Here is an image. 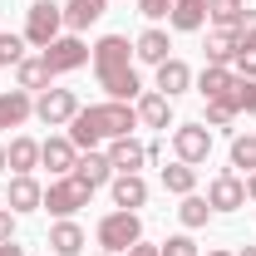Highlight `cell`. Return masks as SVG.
I'll return each instance as SVG.
<instances>
[{
  "mask_svg": "<svg viewBox=\"0 0 256 256\" xmlns=\"http://www.w3.org/2000/svg\"><path fill=\"white\" fill-rule=\"evenodd\" d=\"M133 128H138V108H133V104H118V98H104V104H89V108L74 114L69 143H74L79 153H89V148H98V143L128 138Z\"/></svg>",
  "mask_w": 256,
  "mask_h": 256,
  "instance_id": "1",
  "label": "cell"
},
{
  "mask_svg": "<svg viewBox=\"0 0 256 256\" xmlns=\"http://www.w3.org/2000/svg\"><path fill=\"white\" fill-rule=\"evenodd\" d=\"M94 242H98V252L124 256L128 246H138V242H143V217H138V212H124V207H114L108 217H98Z\"/></svg>",
  "mask_w": 256,
  "mask_h": 256,
  "instance_id": "2",
  "label": "cell"
},
{
  "mask_svg": "<svg viewBox=\"0 0 256 256\" xmlns=\"http://www.w3.org/2000/svg\"><path fill=\"white\" fill-rule=\"evenodd\" d=\"M60 34H64V5H54V0H34L30 10H25V44L44 50V44L60 40Z\"/></svg>",
  "mask_w": 256,
  "mask_h": 256,
  "instance_id": "3",
  "label": "cell"
},
{
  "mask_svg": "<svg viewBox=\"0 0 256 256\" xmlns=\"http://www.w3.org/2000/svg\"><path fill=\"white\" fill-rule=\"evenodd\" d=\"M89 197H94V188H84V182L69 172V178H54V182L44 188V212H50V217H74L79 207H89Z\"/></svg>",
  "mask_w": 256,
  "mask_h": 256,
  "instance_id": "4",
  "label": "cell"
},
{
  "mask_svg": "<svg viewBox=\"0 0 256 256\" xmlns=\"http://www.w3.org/2000/svg\"><path fill=\"white\" fill-rule=\"evenodd\" d=\"M79 108H84V104H79L74 89H44V94H34V118L44 128H69Z\"/></svg>",
  "mask_w": 256,
  "mask_h": 256,
  "instance_id": "5",
  "label": "cell"
},
{
  "mask_svg": "<svg viewBox=\"0 0 256 256\" xmlns=\"http://www.w3.org/2000/svg\"><path fill=\"white\" fill-rule=\"evenodd\" d=\"M89 60H94L98 79H104V74H118V69L133 64V40H128V34H98L94 50H89Z\"/></svg>",
  "mask_w": 256,
  "mask_h": 256,
  "instance_id": "6",
  "label": "cell"
},
{
  "mask_svg": "<svg viewBox=\"0 0 256 256\" xmlns=\"http://www.w3.org/2000/svg\"><path fill=\"white\" fill-rule=\"evenodd\" d=\"M40 54H44V64H50L54 74H74V69H84V64H89V44H84L79 34H69V30H64L60 40H50Z\"/></svg>",
  "mask_w": 256,
  "mask_h": 256,
  "instance_id": "7",
  "label": "cell"
},
{
  "mask_svg": "<svg viewBox=\"0 0 256 256\" xmlns=\"http://www.w3.org/2000/svg\"><path fill=\"white\" fill-rule=\"evenodd\" d=\"M172 153H178V162H207L212 158V128L207 124H178L172 128Z\"/></svg>",
  "mask_w": 256,
  "mask_h": 256,
  "instance_id": "8",
  "label": "cell"
},
{
  "mask_svg": "<svg viewBox=\"0 0 256 256\" xmlns=\"http://www.w3.org/2000/svg\"><path fill=\"white\" fill-rule=\"evenodd\" d=\"M207 207H212V212H236V207H246V178L217 172V178L207 182Z\"/></svg>",
  "mask_w": 256,
  "mask_h": 256,
  "instance_id": "9",
  "label": "cell"
},
{
  "mask_svg": "<svg viewBox=\"0 0 256 256\" xmlns=\"http://www.w3.org/2000/svg\"><path fill=\"white\" fill-rule=\"evenodd\" d=\"M74 162H79V148L69 143V133H54L40 143V168H50V178H69Z\"/></svg>",
  "mask_w": 256,
  "mask_h": 256,
  "instance_id": "10",
  "label": "cell"
},
{
  "mask_svg": "<svg viewBox=\"0 0 256 256\" xmlns=\"http://www.w3.org/2000/svg\"><path fill=\"white\" fill-rule=\"evenodd\" d=\"M5 207H10L15 217L44 207V188L34 182V172H15V178H10V188H5Z\"/></svg>",
  "mask_w": 256,
  "mask_h": 256,
  "instance_id": "11",
  "label": "cell"
},
{
  "mask_svg": "<svg viewBox=\"0 0 256 256\" xmlns=\"http://www.w3.org/2000/svg\"><path fill=\"white\" fill-rule=\"evenodd\" d=\"M84 252H89V236L74 217H60L50 226V256H84Z\"/></svg>",
  "mask_w": 256,
  "mask_h": 256,
  "instance_id": "12",
  "label": "cell"
},
{
  "mask_svg": "<svg viewBox=\"0 0 256 256\" xmlns=\"http://www.w3.org/2000/svg\"><path fill=\"white\" fill-rule=\"evenodd\" d=\"M192 84H197L202 98H236V84H242V79H236V69H226V64H207Z\"/></svg>",
  "mask_w": 256,
  "mask_h": 256,
  "instance_id": "13",
  "label": "cell"
},
{
  "mask_svg": "<svg viewBox=\"0 0 256 256\" xmlns=\"http://www.w3.org/2000/svg\"><path fill=\"white\" fill-rule=\"evenodd\" d=\"M114 207H124V212H138V207H148V182H143V172H114Z\"/></svg>",
  "mask_w": 256,
  "mask_h": 256,
  "instance_id": "14",
  "label": "cell"
},
{
  "mask_svg": "<svg viewBox=\"0 0 256 256\" xmlns=\"http://www.w3.org/2000/svg\"><path fill=\"white\" fill-rule=\"evenodd\" d=\"M74 178L84 182V188H108L114 182V162H108V153H98V148H89V153H79V162H74Z\"/></svg>",
  "mask_w": 256,
  "mask_h": 256,
  "instance_id": "15",
  "label": "cell"
},
{
  "mask_svg": "<svg viewBox=\"0 0 256 256\" xmlns=\"http://www.w3.org/2000/svg\"><path fill=\"white\" fill-rule=\"evenodd\" d=\"M34 118V94L25 89H0V128H25Z\"/></svg>",
  "mask_w": 256,
  "mask_h": 256,
  "instance_id": "16",
  "label": "cell"
},
{
  "mask_svg": "<svg viewBox=\"0 0 256 256\" xmlns=\"http://www.w3.org/2000/svg\"><path fill=\"white\" fill-rule=\"evenodd\" d=\"M133 108H138V124L143 128H168L172 124V98L158 94V89H143V94L133 98Z\"/></svg>",
  "mask_w": 256,
  "mask_h": 256,
  "instance_id": "17",
  "label": "cell"
},
{
  "mask_svg": "<svg viewBox=\"0 0 256 256\" xmlns=\"http://www.w3.org/2000/svg\"><path fill=\"white\" fill-rule=\"evenodd\" d=\"M104 10H108V0H64V30L84 34L89 25L104 20Z\"/></svg>",
  "mask_w": 256,
  "mask_h": 256,
  "instance_id": "18",
  "label": "cell"
},
{
  "mask_svg": "<svg viewBox=\"0 0 256 256\" xmlns=\"http://www.w3.org/2000/svg\"><path fill=\"white\" fill-rule=\"evenodd\" d=\"M108 162H114V172H138L148 162V143H138L133 133L128 138H114L108 143Z\"/></svg>",
  "mask_w": 256,
  "mask_h": 256,
  "instance_id": "19",
  "label": "cell"
},
{
  "mask_svg": "<svg viewBox=\"0 0 256 256\" xmlns=\"http://www.w3.org/2000/svg\"><path fill=\"white\" fill-rule=\"evenodd\" d=\"M168 25H172L178 34H197L202 25H207V0H172Z\"/></svg>",
  "mask_w": 256,
  "mask_h": 256,
  "instance_id": "20",
  "label": "cell"
},
{
  "mask_svg": "<svg viewBox=\"0 0 256 256\" xmlns=\"http://www.w3.org/2000/svg\"><path fill=\"white\" fill-rule=\"evenodd\" d=\"M168 50H172V40H168V30H158V25H153V30H143L138 40H133V60L153 64V69H158L162 60H172Z\"/></svg>",
  "mask_w": 256,
  "mask_h": 256,
  "instance_id": "21",
  "label": "cell"
},
{
  "mask_svg": "<svg viewBox=\"0 0 256 256\" xmlns=\"http://www.w3.org/2000/svg\"><path fill=\"white\" fill-rule=\"evenodd\" d=\"M50 79H54V69L44 64V54H34V60H20V64H15V84H20L25 94H44V89H50Z\"/></svg>",
  "mask_w": 256,
  "mask_h": 256,
  "instance_id": "22",
  "label": "cell"
},
{
  "mask_svg": "<svg viewBox=\"0 0 256 256\" xmlns=\"http://www.w3.org/2000/svg\"><path fill=\"white\" fill-rule=\"evenodd\" d=\"M98 89H104L108 98H118V104H133V98L143 94V79H138V69L128 64V69H118V74H104Z\"/></svg>",
  "mask_w": 256,
  "mask_h": 256,
  "instance_id": "23",
  "label": "cell"
},
{
  "mask_svg": "<svg viewBox=\"0 0 256 256\" xmlns=\"http://www.w3.org/2000/svg\"><path fill=\"white\" fill-rule=\"evenodd\" d=\"M188 89H192V69L182 60H162L158 64V94L178 98V94H188Z\"/></svg>",
  "mask_w": 256,
  "mask_h": 256,
  "instance_id": "24",
  "label": "cell"
},
{
  "mask_svg": "<svg viewBox=\"0 0 256 256\" xmlns=\"http://www.w3.org/2000/svg\"><path fill=\"white\" fill-rule=\"evenodd\" d=\"M5 162H10V172H34V168H40V143L25 138V133L10 138V143H5Z\"/></svg>",
  "mask_w": 256,
  "mask_h": 256,
  "instance_id": "25",
  "label": "cell"
},
{
  "mask_svg": "<svg viewBox=\"0 0 256 256\" xmlns=\"http://www.w3.org/2000/svg\"><path fill=\"white\" fill-rule=\"evenodd\" d=\"M236 44H242L236 30H217V25H212V30H207V44H202V50H207V64H226V69H232Z\"/></svg>",
  "mask_w": 256,
  "mask_h": 256,
  "instance_id": "26",
  "label": "cell"
},
{
  "mask_svg": "<svg viewBox=\"0 0 256 256\" xmlns=\"http://www.w3.org/2000/svg\"><path fill=\"white\" fill-rule=\"evenodd\" d=\"M178 222H182V232H202V226L212 222V207H207V197H202V192H188V197H182Z\"/></svg>",
  "mask_w": 256,
  "mask_h": 256,
  "instance_id": "27",
  "label": "cell"
},
{
  "mask_svg": "<svg viewBox=\"0 0 256 256\" xmlns=\"http://www.w3.org/2000/svg\"><path fill=\"white\" fill-rule=\"evenodd\" d=\"M162 188L172 192V197L197 192V168H192V162H168V168H162Z\"/></svg>",
  "mask_w": 256,
  "mask_h": 256,
  "instance_id": "28",
  "label": "cell"
},
{
  "mask_svg": "<svg viewBox=\"0 0 256 256\" xmlns=\"http://www.w3.org/2000/svg\"><path fill=\"white\" fill-rule=\"evenodd\" d=\"M242 10H246V0H207V20H212L217 30H232V25L242 20Z\"/></svg>",
  "mask_w": 256,
  "mask_h": 256,
  "instance_id": "29",
  "label": "cell"
},
{
  "mask_svg": "<svg viewBox=\"0 0 256 256\" xmlns=\"http://www.w3.org/2000/svg\"><path fill=\"white\" fill-rule=\"evenodd\" d=\"M236 114H242L236 98H207V118H202V124H207V128H232Z\"/></svg>",
  "mask_w": 256,
  "mask_h": 256,
  "instance_id": "30",
  "label": "cell"
},
{
  "mask_svg": "<svg viewBox=\"0 0 256 256\" xmlns=\"http://www.w3.org/2000/svg\"><path fill=\"white\" fill-rule=\"evenodd\" d=\"M232 168L256 172V133H236V138H232Z\"/></svg>",
  "mask_w": 256,
  "mask_h": 256,
  "instance_id": "31",
  "label": "cell"
},
{
  "mask_svg": "<svg viewBox=\"0 0 256 256\" xmlns=\"http://www.w3.org/2000/svg\"><path fill=\"white\" fill-rule=\"evenodd\" d=\"M232 69H236V79H256V40H242V44H236Z\"/></svg>",
  "mask_w": 256,
  "mask_h": 256,
  "instance_id": "32",
  "label": "cell"
},
{
  "mask_svg": "<svg viewBox=\"0 0 256 256\" xmlns=\"http://www.w3.org/2000/svg\"><path fill=\"white\" fill-rule=\"evenodd\" d=\"M25 60V34H0V69Z\"/></svg>",
  "mask_w": 256,
  "mask_h": 256,
  "instance_id": "33",
  "label": "cell"
},
{
  "mask_svg": "<svg viewBox=\"0 0 256 256\" xmlns=\"http://www.w3.org/2000/svg\"><path fill=\"white\" fill-rule=\"evenodd\" d=\"M158 256H202V252H197V242H192L188 232H178V236H168L158 246Z\"/></svg>",
  "mask_w": 256,
  "mask_h": 256,
  "instance_id": "34",
  "label": "cell"
},
{
  "mask_svg": "<svg viewBox=\"0 0 256 256\" xmlns=\"http://www.w3.org/2000/svg\"><path fill=\"white\" fill-rule=\"evenodd\" d=\"M236 108L256 118V79H242V84H236Z\"/></svg>",
  "mask_w": 256,
  "mask_h": 256,
  "instance_id": "35",
  "label": "cell"
},
{
  "mask_svg": "<svg viewBox=\"0 0 256 256\" xmlns=\"http://www.w3.org/2000/svg\"><path fill=\"white\" fill-rule=\"evenodd\" d=\"M232 30H236V40H256V10H252V5L242 10V20H236Z\"/></svg>",
  "mask_w": 256,
  "mask_h": 256,
  "instance_id": "36",
  "label": "cell"
},
{
  "mask_svg": "<svg viewBox=\"0 0 256 256\" xmlns=\"http://www.w3.org/2000/svg\"><path fill=\"white\" fill-rule=\"evenodd\" d=\"M138 10H143L148 20H162V15L172 10V0H138Z\"/></svg>",
  "mask_w": 256,
  "mask_h": 256,
  "instance_id": "37",
  "label": "cell"
},
{
  "mask_svg": "<svg viewBox=\"0 0 256 256\" xmlns=\"http://www.w3.org/2000/svg\"><path fill=\"white\" fill-rule=\"evenodd\" d=\"M0 242H15V212L0 207Z\"/></svg>",
  "mask_w": 256,
  "mask_h": 256,
  "instance_id": "38",
  "label": "cell"
},
{
  "mask_svg": "<svg viewBox=\"0 0 256 256\" xmlns=\"http://www.w3.org/2000/svg\"><path fill=\"white\" fill-rule=\"evenodd\" d=\"M124 256H158V246H148V242H138V246H128Z\"/></svg>",
  "mask_w": 256,
  "mask_h": 256,
  "instance_id": "39",
  "label": "cell"
},
{
  "mask_svg": "<svg viewBox=\"0 0 256 256\" xmlns=\"http://www.w3.org/2000/svg\"><path fill=\"white\" fill-rule=\"evenodd\" d=\"M0 256H25V246L20 242H0Z\"/></svg>",
  "mask_w": 256,
  "mask_h": 256,
  "instance_id": "40",
  "label": "cell"
},
{
  "mask_svg": "<svg viewBox=\"0 0 256 256\" xmlns=\"http://www.w3.org/2000/svg\"><path fill=\"white\" fill-rule=\"evenodd\" d=\"M246 202H256V172H246Z\"/></svg>",
  "mask_w": 256,
  "mask_h": 256,
  "instance_id": "41",
  "label": "cell"
},
{
  "mask_svg": "<svg viewBox=\"0 0 256 256\" xmlns=\"http://www.w3.org/2000/svg\"><path fill=\"white\" fill-rule=\"evenodd\" d=\"M0 172H10V162H5V143H0Z\"/></svg>",
  "mask_w": 256,
  "mask_h": 256,
  "instance_id": "42",
  "label": "cell"
},
{
  "mask_svg": "<svg viewBox=\"0 0 256 256\" xmlns=\"http://www.w3.org/2000/svg\"><path fill=\"white\" fill-rule=\"evenodd\" d=\"M207 256H236V252H222V246H212V252H207Z\"/></svg>",
  "mask_w": 256,
  "mask_h": 256,
  "instance_id": "43",
  "label": "cell"
},
{
  "mask_svg": "<svg viewBox=\"0 0 256 256\" xmlns=\"http://www.w3.org/2000/svg\"><path fill=\"white\" fill-rule=\"evenodd\" d=\"M236 256H256V246H242V252H236Z\"/></svg>",
  "mask_w": 256,
  "mask_h": 256,
  "instance_id": "44",
  "label": "cell"
},
{
  "mask_svg": "<svg viewBox=\"0 0 256 256\" xmlns=\"http://www.w3.org/2000/svg\"><path fill=\"white\" fill-rule=\"evenodd\" d=\"M84 256H89V252H84ZM94 256H108V252H94Z\"/></svg>",
  "mask_w": 256,
  "mask_h": 256,
  "instance_id": "45",
  "label": "cell"
}]
</instances>
